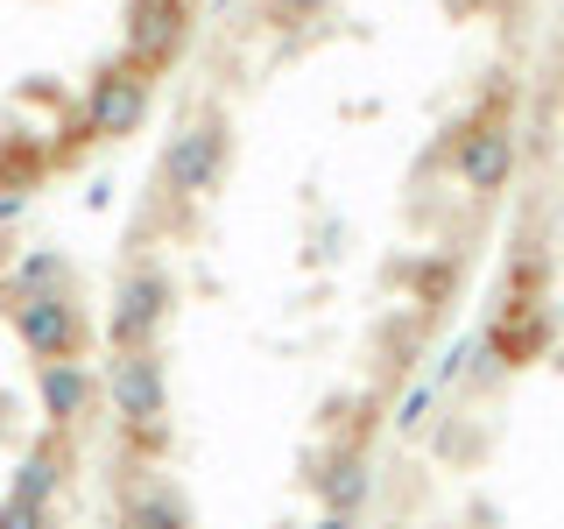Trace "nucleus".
I'll use <instances>...</instances> for the list:
<instances>
[{"label": "nucleus", "instance_id": "f257e3e1", "mask_svg": "<svg viewBox=\"0 0 564 529\" xmlns=\"http://www.w3.org/2000/svg\"><path fill=\"white\" fill-rule=\"evenodd\" d=\"M120 410H128V417H149V410H155V375H149L141 360L120 367Z\"/></svg>", "mask_w": 564, "mask_h": 529}]
</instances>
